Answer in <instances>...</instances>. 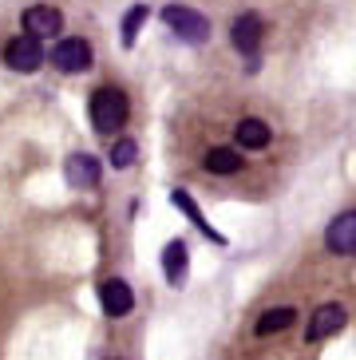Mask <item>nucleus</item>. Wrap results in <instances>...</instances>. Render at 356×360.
<instances>
[{"label": "nucleus", "mask_w": 356, "mask_h": 360, "mask_svg": "<svg viewBox=\"0 0 356 360\" xmlns=\"http://www.w3.org/2000/svg\"><path fill=\"white\" fill-rule=\"evenodd\" d=\"M234 139H238L241 150H265L269 139H273V131H269V123H262V119H241L238 131H234Z\"/></svg>", "instance_id": "obj_12"}, {"label": "nucleus", "mask_w": 356, "mask_h": 360, "mask_svg": "<svg viewBox=\"0 0 356 360\" xmlns=\"http://www.w3.org/2000/svg\"><path fill=\"white\" fill-rule=\"evenodd\" d=\"M87 115H91V127L99 135H115L127 123V96L119 87H99L87 103Z\"/></svg>", "instance_id": "obj_1"}, {"label": "nucleus", "mask_w": 356, "mask_h": 360, "mask_svg": "<svg viewBox=\"0 0 356 360\" xmlns=\"http://www.w3.org/2000/svg\"><path fill=\"white\" fill-rule=\"evenodd\" d=\"M52 64L60 72H87L91 68V44L84 36H68L52 48Z\"/></svg>", "instance_id": "obj_7"}, {"label": "nucleus", "mask_w": 356, "mask_h": 360, "mask_svg": "<svg viewBox=\"0 0 356 360\" xmlns=\"http://www.w3.org/2000/svg\"><path fill=\"white\" fill-rule=\"evenodd\" d=\"M147 4H135V8H127V16H123V48H135V36H139V28H143V20H147Z\"/></svg>", "instance_id": "obj_16"}, {"label": "nucleus", "mask_w": 356, "mask_h": 360, "mask_svg": "<svg viewBox=\"0 0 356 360\" xmlns=\"http://www.w3.org/2000/svg\"><path fill=\"white\" fill-rule=\"evenodd\" d=\"M206 170H210V174H222V179H226V174H238V170H241V155L234 147H210L206 150Z\"/></svg>", "instance_id": "obj_15"}, {"label": "nucleus", "mask_w": 356, "mask_h": 360, "mask_svg": "<svg viewBox=\"0 0 356 360\" xmlns=\"http://www.w3.org/2000/svg\"><path fill=\"white\" fill-rule=\"evenodd\" d=\"M60 28H63V16H60V8H52V4H32V8L24 12V32L40 36V40L60 36Z\"/></svg>", "instance_id": "obj_9"}, {"label": "nucleus", "mask_w": 356, "mask_h": 360, "mask_svg": "<svg viewBox=\"0 0 356 360\" xmlns=\"http://www.w3.org/2000/svg\"><path fill=\"white\" fill-rule=\"evenodd\" d=\"M135 159H139V143H135V139H119L115 147H111V167H115V170L131 167Z\"/></svg>", "instance_id": "obj_17"}, {"label": "nucleus", "mask_w": 356, "mask_h": 360, "mask_svg": "<svg viewBox=\"0 0 356 360\" xmlns=\"http://www.w3.org/2000/svg\"><path fill=\"white\" fill-rule=\"evenodd\" d=\"M325 250L336 257H356V210L336 214L325 230Z\"/></svg>", "instance_id": "obj_5"}, {"label": "nucleus", "mask_w": 356, "mask_h": 360, "mask_svg": "<svg viewBox=\"0 0 356 360\" xmlns=\"http://www.w3.org/2000/svg\"><path fill=\"white\" fill-rule=\"evenodd\" d=\"M262 32H265V24H262V16H258V12H241L238 20L230 24V40H234V48L250 60V68H253L258 48H262Z\"/></svg>", "instance_id": "obj_4"}, {"label": "nucleus", "mask_w": 356, "mask_h": 360, "mask_svg": "<svg viewBox=\"0 0 356 360\" xmlns=\"http://www.w3.org/2000/svg\"><path fill=\"white\" fill-rule=\"evenodd\" d=\"M348 325V313H345V305H321L313 313V317H309V328H305V340H309V345H321V340H329V337H336V333H341V328Z\"/></svg>", "instance_id": "obj_6"}, {"label": "nucleus", "mask_w": 356, "mask_h": 360, "mask_svg": "<svg viewBox=\"0 0 356 360\" xmlns=\"http://www.w3.org/2000/svg\"><path fill=\"white\" fill-rule=\"evenodd\" d=\"M186 262H190V254H186L182 242H170L167 250H163V274H167L170 285H182V281H186Z\"/></svg>", "instance_id": "obj_13"}, {"label": "nucleus", "mask_w": 356, "mask_h": 360, "mask_svg": "<svg viewBox=\"0 0 356 360\" xmlns=\"http://www.w3.org/2000/svg\"><path fill=\"white\" fill-rule=\"evenodd\" d=\"M99 305H103L107 317H127L131 309H135V293H131V285H127L123 277H111V281H103L99 285Z\"/></svg>", "instance_id": "obj_8"}, {"label": "nucleus", "mask_w": 356, "mask_h": 360, "mask_svg": "<svg viewBox=\"0 0 356 360\" xmlns=\"http://www.w3.org/2000/svg\"><path fill=\"white\" fill-rule=\"evenodd\" d=\"M63 174H68V182H72L75 191H91L95 182H99V174H103V167H99L95 155H72V159L63 162Z\"/></svg>", "instance_id": "obj_10"}, {"label": "nucleus", "mask_w": 356, "mask_h": 360, "mask_svg": "<svg viewBox=\"0 0 356 360\" xmlns=\"http://www.w3.org/2000/svg\"><path fill=\"white\" fill-rule=\"evenodd\" d=\"M297 325V309L293 305H277V309H265L262 317L253 321V337H277L285 328Z\"/></svg>", "instance_id": "obj_11"}, {"label": "nucleus", "mask_w": 356, "mask_h": 360, "mask_svg": "<svg viewBox=\"0 0 356 360\" xmlns=\"http://www.w3.org/2000/svg\"><path fill=\"white\" fill-rule=\"evenodd\" d=\"M163 20H167V28L178 40H186V44H206V36H210V20L202 12L186 8V4H167L163 8Z\"/></svg>", "instance_id": "obj_2"}, {"label": "nucleus", "mask_w": 356, "mask_h": 360, "mask_svg": "<svg viewBox=\"0 0 356 360\" xmlns=\"http://www.w3.org/2000/svg\"><path fill=\"white\" fill-rule=\"evenodd\" d=\"M170 202H174V206H178V210H182V214H186V218H190V222H194V226H198V230L202 233H206V238H210V242H226V238H222V233L218 230H214V226H210L206 222V218H202V210H198V206H194V198H190V194L186 191H170Z\"/></svg>", "instance_id": "obj_14"}, {"label": "nucleus", "mask_w": 356, "mask_h": 360, "mask_svg": "<svg viewBox=\"0 0 356 360\" xmlns=\"http://www.w3.org/2000/svg\"><path fill=\"white\" fill-rule=\"evenodd\" d=\"M4 64H8L12 72H20V75H28V72H40V64H44L40 36H32V32H24V36H12V40L4 44Z\"/></svg>", "instance_id": "obj_3"}]
</instances>
